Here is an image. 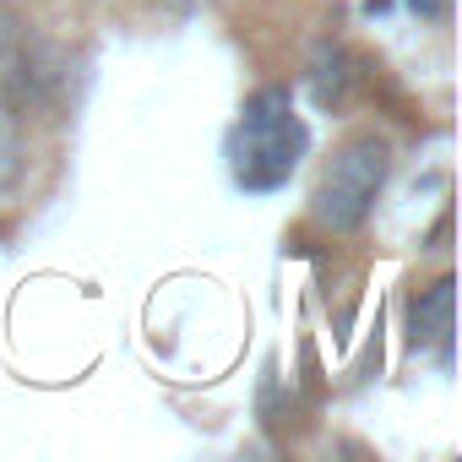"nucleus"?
<instances>
[{
	"instance_id": "nucleus-1",
	"label": "nucleus",
	"mask_w": 462,
	"mask_h": 462,
	"mask_svg": "<svg viewBox=\"0 0 462 462\" xmlns=\"http://www.w3.org/2000/svg\"><path fill=\"white\" fill-rule=\"evenodd\" d=\"M310 152V131L294 115V93L289 88H262L245 98L240 125L228 136V169L235 185L251 196H267L278 185H289V174L300 169V158Z\"/></svg>"
},
{
	"instance_id": "nucleus-2",
	"label": "nucleus",
	"mask_w": 462,
	"mask_h": 462,
	"mask_svg": "<svg viewBox=\"0 0 462 462\" xmlns=\"http://www.w3.org/2000/svg\"><path fill=\"white\" fill-rule=\"evenodd\" d=\"M386 174H392V147H386V136H375V131L348 136V142L327 158V169H321V180H316V196H310L316 223L332 228V235H354V228L375 212V196H381Z\"/></svg>"
},
{
	"instance_id": "nucleus-3",
	"label": "nucleus",
	"mask_w": 462,
	"mask_h": 462,
	"mask_svg": "<svg viewBox=\"0 0 462 462\" xmlns=\"http://www.w3.org/2000/svg\"><path fill=\"white\" fill-rule=\"evenodd\" d=\"M0 82H6V104L23 109V115H44L55 109L60 88H66V60L50 39H28L17 33L6 66H0Z\"/></svg>"
},
{
	"instance_id": "nucleus-4",
	"label": "nucleus",
	"mask_w": 462,
	"mask_h": 462,
	"mask_svg": "<svg viewBox=\"0 0 462 462\" xmlns=\"http://www.w3.org/2000/svg\"><path fill=\"white\" fill-rule=\"evenodd\" d=\"M451 305H457V283H451V278L430 283V289L413 300V310H408V337H413V348H440V359H451Z\"/></svg>"
},
{
	"instance_id": "nucleus-5",
	"label": "nucleus",
	"mask_w": 462,
	"mask_h": 462,
	"mask_svg": "<svg viewBox=\"0 0 462 462\" xmlns=\"http://www.w3.org/2000/svg\"><path fill=\"white\" fill-rule=\"evenodd\" d=\"M343 93H348V55H343V44L321 39L310 50V98H316V109H337Z\"/></svg>"
},
{
	"instance_id": "nucleus-6",
	"label": "nucleus",
	"mask_w": 462,
	"mask_h": 462,
	"mask_svg": "<svg viewBox=\"0 0 462 462\" xmlns=\"http://www.w3.org/2000/svg\"><path fill=\"white\" fill-rule=\"evenodd\" d=\"M17 174H23V136H17V115L0 104V190H12Z\"/></svg>"
},
{
	"instance_id": "nucleus-7",
	"label": "nucleus",
	"mask_w": 462,
	"mask_h": 462,
	"mask_svg": "<svg viewBox=\"0 0 462 462\" xmlns=\"http://www.w3.org/2000/svg\"><path fill=\"white\" fill-rule=\"evenodd\" d=\"M17 33H23V23L0 6V66H6V55H12V44H17Z\"/></svg>"
},
{
	"instance_id": "nucleus-8",
	"label": "nucleus",
	"mask_w": 462,
	"mask_h": 462,
	"mask_svg": "<svg viewBox=\"0 0 462 462\" xmlns=\"http://www.w3.org/2000/svg\"><path fill=\"white\" fill-rule=\"evenodd\" d=\"M419 17H446V0H408Z\"/></svg>"
},
{
	"instance_id": "nucleus-9",
	"label": "nucleus",
	"mask_w": 462,
	"mask_h": 462,
	"mask_svg": "<svg viewBox=\"0 0 462 462\" xmlns=\"http://www.w3.org/2000/svg\"><path fill=\"white\" fill-rule=\"evenodd\" d=\"M169 6H174V12H196V6H201V0H169Z\"/></svg>"
}]
</instances>
